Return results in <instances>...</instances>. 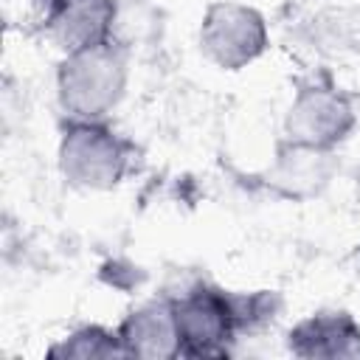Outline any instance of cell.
Listing matches in <instances>:
<instances>
[{
	"mask_svg": "<svg viewBox=\"0 0 360 360\" xmlns=\"http://www.w3.org/2000/svg\"><path fill=\"white\" fill-rule=\"evenodd\" d=\"M169 298L180 335V357H225L239 335L270 323L281 309L278 292H233L211 281H194Z\"/></svg>",
	"mask_w": 360,
	"mask_h": 360,
	"instance_id": "1",
	"label": "cell"
},
{
	"mask_svg": "<svg viewBox=\"0 0 360 360\" xmlns=\"http://www.w3.org/2000/svg\"><path fill=\"white\" fill-rule=\"evenodd\" d=\"M129 84V56L115 39L62 53L56 68V101L70 121H107Z\"/></svg>",
	"mask_w": 360,
	"mask_h": 360,
	"instance_id": "2",
	"label": "cell"
},
{
	"mask_svg": "<svg viewBox=\"0 0 360 360\" xmlns=\"http://www.w3.org/2000/svg\"><path fill=\"white\" fill-rule=\"evenodd\" d=\"M135 158L138 146L107 121L65 118L56 166L68 186L82 191H112L129 177Z\"/></svg>",
	"mask_w": 360,
	"mask_h": 360,
	"instance_id": "3",
	"label": "cell"
},
{
	"mask_svg": "<svg viewBox=\"0 0 360 360\" xmlns=\"http://www.w3.org/2000/svg\"><path fill=\"white\" fill-rule=\"evenodd\" d=\"M360 124L357 101L349 90L335 84L329 76H312L295 87V96L284 112L281 138L312 149L338 152L340 143Z\"/></svg>",
	"mask_w": 360,
	"mask_h": 360,
	"instance_id": "4",
	"label": "cell"
},
{
	"mask_svg": "<svg viewBox=\"0 0 360 360\" xmlns=\"http://www.w3.org/2000/svg\"><path fill=\"white\" fill-rule=\"evenodd\" d=\"M197 42L202 56L222 70H242L270 48L267 20L259 8L236 0H214L202 11Z\"/></svg>",
	"mask_w": 360,
	"mask_h": 360,
	"instance_id": "5",
	"label": "cell"
},
{
	"mask_svg": "<svg viewBox=\"0 0 360 360\" xmlns=\"http://www.w3.org/2000/svg\"><path fill=\"white\" fill-rule=\"evenodd\" d=\"M340 163H338V152H326V149H312L304 143H292L287 138H281L276 143V155L273 163L267 166V172L262 174L264 186L284 197V200H312L321 197L329 183L335 180Z\"/></svg>",
	"mask_w": 360,
	"mask_h": 360,
	"instance_id": "6",
	"label": "cell"
},
{
	"mask_svg": "<svg viewBox=\"0 0 360 360\" xmlns=\"http://www.w3.org/2000/svg\"><path fill=\"white\" fill-rule=\"evenodd\" d=\"M115 0H56L42 8V28L62 53H73L115 39Z\"/></svg>",
	"mask_w": 360,
	"mask_h": 360,
	"instance_id": "7",
	"label": "cell"
},
{
	"mask_svg": "<svg viewBox=\"0 0 360 360\" xmlns=\"http://www.w3.org/2000/svg\"><path fill=\"white\" fill-rule=\"evenodd\" d=\"M287 352L301 360H360V323L346 309H318L292 323Z\"/></svg>",
	"mask_w": 360,
	"mask_h": 360,
	"instance_id": "8",
	"label": "cell"
},
{
	"mask_svg": "<svg viewBox=\"0 0 360 360\" xmlns=\"http://www.w3.org/2000/svg\"><path fill=\"white\" fill-rule=\"evenodd\" d=\"M115 332L127 357H141V360L180 357V335H177L172 298H152L129 309L115 326Z\"/></svg>",
	"mask_w": 360,
	"mask_h": 360,
	"instance_id": "9",
	"label": "cell"
},
{
	"mask_svg": "<svg viewBox=\"0 0 360 360\" xmlns=\"http://www.w3.org/2000/svg\"><path fill=\"white\" fill-rule=\"evenodd\" d=\"M53 360H112L127 357L118 340V332L104 323H82L70 329L65 338L48 346L45 352Z\"/></svg>",
	"mask_w": 360,
	"mask_h": 360,
	"instance_id": "10",
	"label": "cell"
},
{
	"mask_svg": "<svg viewBox=\"0 0 360 360\" xmlns=\"http://www.w3.org/2000/svg\"><path fill=\"white\" fill-rule=\"evenodd\" d=\"M37 3H39L42 8H48V6H51V3H56V0H37Z\"/></svg>",
	"mask_w": 360,
	"mask_h": 360,
	"instance_id": "11",
	"label": "cell"
}]
</instances>
